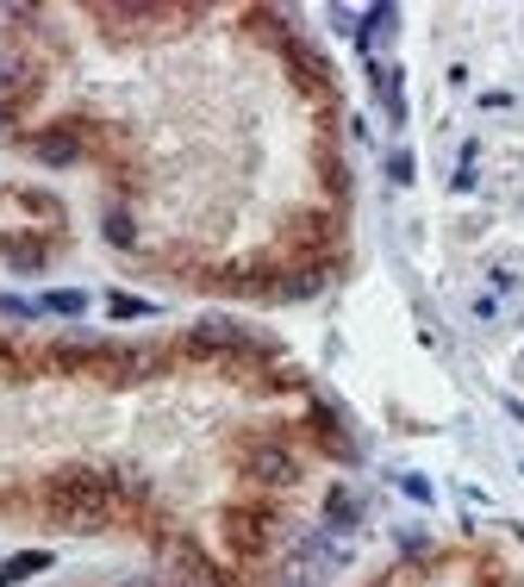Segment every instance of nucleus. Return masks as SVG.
I'll return each instance as SVG.
<instances>
[{
  "instance_id": "f257e3e1",
  "label": "nucleus",
  "mask_w": 524,
  "mask_h": 587,
  "mask_svg": "<svg viewBox=\"0 0 524 587\" xmlns=\"http://www.w3.org/2000/svg\"><path fill=\"white\" fill-rule=\"evenodd\" d=\"M113 469H88V462H69L44 482V507L69 525V532H100L113 519Z\"/></svg>"
},
{
  "instance_id": "f03ea898",
  "label": "nucleus",
  "mask_w": 524,
  "mask_h": 587,
  "mask_svg": "<svg viewBox=\"0 0 524 587\" xmlns=\"http://www.w3.org/2000/svg\"><path fill=\"white\" fill-rule=\"evenodd\" d=\"M188 350H194V357H274L269 337L244 332V326H231V319H219V312L188 326Z\"/></svg>"
},
{
  "instance_id": "7ed1b4c3",
  "label": "nucleus",
  "mask_w": 524,
  "mask_h": 587,
  "mask_svg": "<svg viewBox=\"0 0 524 587\" xmlns=\"http://www.w3.org/2000/svg\"><path fill=\"white\" fill-rule=\"evenodd\" d=\"M244 475L250 482H263V487H294L299 482V462H294V450L287 444H250L244 450Z\"/></svg>"
},
{
  "instance_id": "20e7f679",
  "label": "nucleus",
  "mask_w": 524,
  "mask_h": 587,
  "mask_svg": "<svg viewBox=\"0 0 524 587\" xmlns=\"http://www.w3.org/2000/svg\"><path fill=\"white\" fill-rule=\"evenodd\" d=\"M225 537L238 544V550H269L274 544V512H263V507H231L225 512Z\"/></svg>"
},
{
  "instance_id": "39448f33",
  "label": "nucleus",
  "mask_w": 524,
  "mask_h": 587,
  "mask_svg": "<svg viewBox=\"0 0 524 587\" xmlns=\"http://www.w3.org/2000/svg\"><path fill=\"white\" fill-rule=\"evenodd\" d=\"M169 582L175 587H225V575L200 557L194 544H175V550H169Z\"/></svg>"
},
{
  "instance_id": "423d86ee",
  "label": "nucleus",
  "mask_w": 524,
  "mask_h": 587,
  "mask_svg": "<svg viewBox=\"0 0 524 587\" xmlns=\"http://www.w3.org/2000/svg\"><path fill=\"white\" fill-rule=\"evenodd\" d=\"M31 156L50 169H69V163H81V138H75V126H50L31 138Z\"/></svg>"
},
{
  "instance_id": "0eeeda50",
  "label": "nucleus",
  "mask_w": 524,
  "mask_h": 587,
  "mask_svg": "<svg viewBox=\"0 0 524 587\" xmlns=\"http://www.w3.org/2000/svg\"><path fill=\"white\" fill-rule=\"evenodd\" d=\"M287 63L299 69V81L306 88H319V94H331V69H324V56L306 44V38H287Z\"/></svg>"
},
{
  "instance_id": "6e6552de",
  "label": "nucleus",
  "mask_w": 524,
  "mask_h": 587,
  "mask_svg": "<svg viewBox=\"0 0 524 587\" xmlns=\"http://www.w3.org/2000/svg\"><path fill=\"white\" fill-rule=\"evenodd\" d=\"M319 288H324V269H299V276H274L269 301H312Z\"/></svg>"
},
{
  "instance_id": "1a4fd4ad",
  "label": "nucleus",
  "mask_w": 524,
  "mask_h": 587,
  "mask_svg": "<svg viewBox=\"0 0 524 587\" xmlns=\"http://www.w3.org/2000/svg\"><path fill=\"white\" fill-rule=\"evenodd\" d=\"M312 425H319V437H324V450H331V457L356 462V444H349V432L331 419V407H312Z\"/></svg>"
},
{
  "instance_id": "9d476101",
  "label": "nucleus",
  "mask_w": 524,
  "mask_h": 587,
  "mask_svg": "<svg viewBox=\"0 0 524 587\" xmlns=\"http://www.w3.org/2000/svg\"><path fill=\"white\" fill-rule=\"evenodd\" d=\"M362 519V500L349 494V487H331V500H324V525H337V532H349Z\"/></svg>"
},
{
  "instance_id": "9b49d317",
  "label": "nucleus",
  "mask_w": 524,
  "mask_h": 587,
  "mask_svg": "<svg viewBox=\"0 0 524 587\" xmlns=\"http://www.w3.org/2000/svg\"><path fill=\"white\" fill-rule=\"evenodd\" d=\"M0 256H7L13 269H44V244H38V238H0Z\"/></svg>"
},
{
  "instance_id": "f8f14e48",
  "label": "nucleus",
  "mask_w": 524,
  "mask_h": 587,
  "mask_svg": "<svg viewBox=\"0 0 524 587\" xmlns=\"http://www.w3.org/2000/svg\"><path fill=\"white\" fill-rule=\"evenodd\" d=\"M44 569H50V550H25V557H13L7 569H0V587L25 582V575H44Z\"/></svg>"
},
{
  "instance_id": "ddd939ff",
  "label": "nucleus",
  "mask_w": 524,
  "mask_h": 587,
  "mask_svg": "<svg viewBox=\"0 0 524 587\" xmlns=\"http://www.w3.org/2000/svg\"><path fill=\"white\" fill-rule=\"evenodd\" d=\"M20 88H25V63L20 56H7V63H0V113L20 101Z\"/></svg>"
},
{
  "instance_id": "4468645a",
  "label": "nucleus",
  "mask_w": 524,
  "mask_h": 587,
  "mask_svg": "<svg viewBox=\"0 0 524 587\" xmlns=\"http://www.w3.org/2000/svg\"><path fill=\"white\" fill-rule=\"evenodd\" d=\"M394 7H374L369 20H362V51H374V44H381V38H387V31H394Z\"/></svg>"
},
{
  "instance_id": "2eb2a0df",
  "label": "nucleus",
  "mask_w": 524,
  "mask_h": 587,
  "mask_svg": "<svg viewBox=\"0 0 524 587\" xmlns=\"http://www.w3.org/2000/svg\"><path fill=\"white\" fill-rule=\"evenodd\" d=\"M50 312H88V294L81 288H56V294H44Z\"/></svg>"
},
{
  "instance_id": "dca6fc26",
  "label": "nucleus",
  "mask_w": 524,
  "mask_h": 587,
  "mask_svg": "<svg viewBox=\"0 0 524 587\" xmlns=\"http://www.w3.org/2000/svg\"><path fill=\"white\" fill-rule=\"evenodd\" d=\"M106 238H113L119 251H131V219H125V213H106Z\"/></svg>"
},
{
  "instance_id": "f3484780",
  "label": "nucleus",
  "mask_w": 524,
  "mask_h": 587,
  "mask_svg": "<svg viewBox=\"0 0 524 587\" xmlns=\"http://www.w3.org/2000/svg\"><path fill=\"white\" fill-rule=\"evenodd\" d=\"M113 312H119V319H138V312H150V301H138V294H113Z\"/></svg>"
},
{
  "instance_id": "a211bd4d",
  "label": "nucleus",
  "mask_w": 524,
  "mask_h": 587,
  "mask_svg": "<svg viewBox=\"0 0 524 587\" xmlns=\"http://www.w3.org/2000/svg\"><path fill=\"white\" fill-rule=\"evenodd\" d=\"M399 487H406L412 500H431V482H424V475H399Z\"/></svg>"
},
{
  "instance_id": "6ab92c4d",
  "label": "nucleus",
  "mask_w": 524,
  "mask_h": 587,
  "mask_svg": "<svg viewBox=\"0 0 524 587\" xmlns=\"http://www.w3.org/2000/svg\"><path fill=\"white\" fill-rule=\"evenodd\" d=\"M387 176H394V181H412V156L399 151V156H394V163H387Z\"/></svg>"
},
{
  "instance_id": "aec40b11",
  "label": "nucleus",
  "mask_w": 524,
  "mask_h": 587,
  "mask_svg": "<svg viewBox=\"0 0 524 587\" xmlns=\"http://www.w3.org/2000/svg\"><path fill=\"white\" fill-rule=\"evenodd\" d=\"M125 587H156V582H125Z\"/></svg>"
}]
</instances>
